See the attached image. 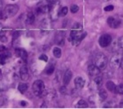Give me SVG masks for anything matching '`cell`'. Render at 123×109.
I'll return each instance as SVG.
<instances>
[{
  "mask_svg": "<svg viewBox=\"0 0 123 109\" xmlns=\"http://www.w3.org/2000/svg\"><path fill=\"white\" fill-rule=\"evenodd\" d=\"M93 64L96 65L100 70H104L105 68H106V66L108 64V59L104 53H98L94 57Z\"/></svg>",
  "mask_w": 123,
  "mask_h": 109,
  "instance_id": "cell-1",
  "label": "cell"
},
{
  "mask_svg": "<svg viewBox=\"0 0 123 109\" xmlns=\"http://www.w3.org/2000/svg\"><path fill=\"white\" fill-rule=\"evenodd\" d=\"M32 90H33V92L36 96H41L45 90V85L43 81H42V80L35 81L33 85H32Z\"/></svg>",
  "mask_w": 123,
  "mask_h": 109,
  "instance_id": "cell-2",
  "label": "cell"
},
{
  "mask_svg": "<svg viewBox=\"0 0 123 109\" xmlns=\"http://www.w3.org/2000/svg\"><path fill=\"white\" fill-rule=\"evenodd\" d=\"M19 12V6L17 5H9L5 8L3 12L4 18H10L13 17Z\"/></svg>",
  "mask_w": 123,
  "mask_h": 109,
  "instance_id": "cell-3",
  "label": "cell"
},
{
  "mask_svg": "<svg viewBox=\"0 0 123 109\" xmlns=\"http://www.w3.org/2000/svg\"><path fill=\"white\" fill-rule=\"evenodd\" d=\"M112 36H110L109 34H104L99 37V40H98V44L101 47L105 48L108 47L111 44H112Z\"/></svg>",
  "mask_w": 123,
  "mask_h": 109,
  "instance_id": "cell-4",
  "label": "cell"
},
{
  "mask_svg": "<svg viewBox=\"0 0 123 109\" xmlns=\"http://www.w3.org/2000/svg\"><path fill=\"white\" fill-rule=\"evenodd\" d=\"M107 23L110 28H118L121 26V20L117 17L111 16L107 19Z\"/></svg>",
  "mask_w": 123,
  "mask_h": 109,
  "instance_id": "cell-5",
  "label": "cell"
},
{
  "mask_svg": "<svg viewBox=\"0 0 123 109\" xmlns=\"http://www.w3.org/2000/svg\"><path fill=\"white\" fill-rule=\"evenodd\" d=\"M121 59H122V57H121L120 54H114L112 57L111 60H110V66H111V67L112 68H118V67H120Z\"/></svg>",
  "mask_w": 123,
  "mask_h": 109,
  "instance_id": "cell-6",
  "label": "cell"
},
{
  "mask_svg": "<svg viewBox=\"0 0 123 109\" xmlns=\"http://www.w3.org/2000/svg\"><path fill=\"white\" fill-rule=\"evenodd\" d=\"M86 36H87L86 32H81L80 35H78L77 36H75V37L72 38V39L70 40V42L72 43V45H73L74 46H78V45L81 44V41H82V40L86 37Z\"/></svg>",
  "mask_w": 123,
  "mask_h": 109,
  "instance_id": "cell-7",
  "label": "cell"
},
{
  "mask_svg": "<svg viewBox=\"0 0 123 109\" xmlns=\"http://www.w3.org/2000/svg\"><path fill=\"white\" fill-rule=\"evenodd\" d=\"M100 71L101 70L94 64H91L88 67V73L91 77H96L97 76L100 75Z\"/></svg>",
  "mask_w": 123,
  "mask_h": 109,
  "instance_id": "cell-8",
  "label": "cell"
},
{
  "mask_svg": "<svg viewBox=\"0 0 123 109\" xmlns=\"http://www.w3.org/2000/svg\"><path fill=\"white\" fill-rule=\"evenodd\" d=\"M20 76L21 80L23 81H28L29 79V74H28V67L24 66V67H21L20 69Z\"/></svg>",
  "mask_w": 123,
  "mask_h": 109,
  "instance_id": "cell-9",
  "label": "cell"
},
{
  "mask_svg": "<svg viewBox=\"0 0 123 109\" xmlns=\"http://www.w3.org/2000/svg\"><path fill=\"white\" fill-rule=\"evenodd\" d=\"M72 77H73V73H72V71L69 69L67 70L66 73L64 74V76H63V83H64V85L67 86V84L70 83Z\"/></svg>",
  "mask_w": 123,
  "mask_h": 109,
  "instance_id": "cell-10",
  "label": "cell"
},
{
  "mask_svg": "<svg viewBox=\"0 0 123 109\" xmlns=\"http://www.w3.org/2000/svg\"><path fill=\"white\" fill-rule=\"evenodd\" d=\"M84 84H85V81L84 79L81 76H77L75 79H74V86L77 90H81L84 87Z\"/></svg>",
  "mask_w": 123,
  "mask_h": 109,
  "instance_id": "cell-11",
  "label": "cell"
},
{
  "mask_svg": "<svg viewBox=\"0 0 123 109\" xmlns=\"http://www.w3.org/2000/svg\"><path fill=\"white\" fill-rule=\"evenodd\" d=\"M15 53H16V55L19 58L24 60V61H27V59H28V53L24 49H16L15 50Z\"/></svg>",
  "mask_w": 123,
  "mask_h": 109,
  "instance_id": "cell-12",
  "label": "cell"
},
{
  "mask_svg": "<svg viewBox=\"0 0 123 109\" xmlns=\"http://www.w3.org/2000/svg\"><path fill=\"white\" fill-rule=\"evenodd\" d=\"M55 42L58 45H64L65 44V35L62 32H58L55 36Z\"/></svg>",
  "mask_w": 123,
  "mask_h": 109,
  "instance_id": "cell-13",
  "label": "cell"
},
{
  "mask_svg": "<svg viewBox=\"0 0 123 109\" xmlns=\"http://www.w3.org/2000/svg\"><path fill=\"white\" fill-rule=\"evenodd\" d=\"M8 57H9V53L6 52V51H1L0 52V65L5 64L6 62V60H7V59H8Z\"/></svg>",
  "mask_w": 123,
  "mask_h": 109,
  "instance_id": "cell-14",
  "label": "cell"
},
{
  "mask_svg": "<svg viewBox=\"0 0 123 109\" xmlns=\"http://www.w3.org/2000/svg\"><path fill=\"white\" fill-rule=\"evenodd\" d=\"M98 97H99V99L100 101H105L107 98V92L105 90L101 89L99 90L98 91Z\"/></svg>",
  "mask_w": 123,
  "mask_h": 109,
  "instance_id": "cell-15",
  "label": "cell"
},
{
  "mask_svg": "<svg viewBox=\"0 0 123 109\" xmlns=\"http://www.w3.org/2000/svg\"><path fill=\"white\" fill-rule=\"evenodd\" d=\"M34 21H35V15H34L33 13H29L27 15V19H26V23L30 25V24H33Z\"/></svg>",
  "mask_w": 123,
  "mask_h": 109,
  "instance_id": "cell-16",
  "label": "cell"
},
{
  "mask_svg": "<svg viewBox=\"0 0 123 109\" xmlns=\"http://www.w3.org/2000/svg\"><path fill=\"white\" fill-rule=\"evenodd\" d=\"M115 87H116V85L114 84V83H113V82L108 81L106 83V89L108 90L109 91H111V92H114Z\"/></svg>",
  "mask_w": 123,
  "mask_h": 109,
  "instance_id": "cell-17",
  "label": "cell"
},
{
  "mask_svg": "<svg viewBox=\"0 0 123 109\" xmlns=\"http://www.w3.org/2000/svg\"><path fill=\"white\" fill-rule=\"evenodd\" d=\"M28 86L27 83H21L19 84V86H18V90H19V91L20 93H25L27 91V90H28Z\"/></svg>",
  "mask_w": 123,
  "mask_h": 109,
  "instance_id": "cell-18",
  "label": "cell"
},
{
  "mask_svg": "<svg viewBox=\"0 0 123 109\" xmlns=\"http://www.w3.org/2000/svg\"><path fill=\"white\" fill-rule=\"evenodd\" d=\"M88 106H89L88 103H87L85 100H83V99L79 100L78 103H77V105H76V107H78V108H87Z\"/></svg>",
  "mask_w": 123,
  "mask_h": 109,
  "instance_id": "cell-19",
  "label": "cell"
},
{
  "mask_svg": "<svg viewBox=\"0 0 123 109\" xmlns=\"http://www.w3.org/2000/svg\"><path fill=\"white\" fill-rule=\"evenodd\" d=\"M94 82H95V84L98 87L101 86V85H102V83H103V77H102V76L98 75V76H97L96 77H94Z\"/></svg>",
  "mask_w": 123,
  "mask_h": 109,
  "instance_id": "cell-20",
  "label": "cell"
},
{
  "mask_svg": "<svg viewBox=\"0 0 123 109\" xmlns=\"http://www.w3.org/2000/svg\"><path fill=\"white\" fill-rule=\"evenodd\" d=\"M67 13H68V8H67V6H64V7H62L59 11V14L58 15L59 17H65L67 14Z\"/></svg>",
  "mask_w": 123,
  "mask_h": 109,
  "instance_id": "cell-21",
  "label": "cell"
},
{
  "mask_svg": "<svg viewBox=\"0 0 123 109\" xmlns=\"http://www.w3.org/2000/svg\"><path fill=\"white\" fill-rule=\"evenodd\" d=\"M53 55L55 58L57 59H59L61 57V50H60V48L59 47H55L53 49Z\"/></svg>",
  "mask_w": 123,
  "mask_h": 109,
  "instance_id": "cell-22",
  "label": "cell"
},
{
  "mask_svg": "<svg viewBox=\"0 0 123 109\" xmlns=\"http://www.w3.org/2000/svg\"><path fill=\"white\" fill-rule=\"evenodd\" d=\"M114 93L120 94V95H123V84H119L115 87Z\"/></svg>",
  "mask_w": 123,
  "mask_h": 109,
  "instance_id": "cell-23",
  "label": "cell"
},
{
  "mask_svg": "<svg viewBox=\"0 0 123 109\" xmlns=\"http://www.w3.org/2000/svg\"><path fill=\"white\" fill-rule=\"evenodd\" d=\"M54 70H55V66L53 64H50V66H48L46 70H45V73L47 74V75H51L52 73L54 72Z\"/></svg>",
  "mask_w": 123,
  "mask_h": 109,
  "instance_id": "cell-24",
  "label": "cell"
},
{
  "mask_svg": "<svg viewBox=\"0 0 123 109\" xmlns=\"http://www.w3.org/2000/svg\"><path fill=\"white\" fill-rule=\"evenodd\" d=\"M7 41H8V38H7L6 35L4 33V32H1V33H0V42L6 43Z\"/></svg>",
  "mask_w": 123,
  "mask_h": 109,
  "instance_id": "cell-25",
  "label": "cell"
},
{
  "mask_svg": "<svg viewBox=\"0 0 123 109\" xmlns=\"http://www.w3.org/2000/svg\"><path fill=\"white\" fill-rule=\"evenodd\" d=\"M70 11H71V13H76L79 11V6H76V5L71 6V7H70Z\"/></svg>",
  "mask_w": 123,
  "mask_h": 109,
  "instance_id": "cell-26",
  "label": "cell"
},
{
  "mask_svg": "<svg viewBox=\"0 0 123 109\" xmlns=\"http://www.w3.org/2000/svg\"><path fill=\"white\" fill-rule=\"evenodd\" d=\"M59 91H60V93H61V94H67V87H66V85L60 87V89H59Z\"/></svg>",
  "mask_w": 123,
  "mask_h": 109,
  "instance_id": "cell-27",
  "label": "cell"
},
{
  "mask_svg": "<svg viewBox=\"0 0 123 109\" xmlns=\"http://www.w3.org/2000/svg\"><path fill=\"white\" fill-rule=\"evenodd\" d=\"M113 9H114V7H113V6H111V5H110V6H105V9H104V10H105V12H111V11H112Z\"/></svg>",
  "mask_w": 123,
  "mask_h": 109,
  "instance_id": "cell-28",
  "label": "cell"
},
{
  "mask_svg": "<svg viewBox=\"0 0 123 109\" xmlns=\"http://www.w3.org/2000/svg\"><path fill=\"white\" fill-rule=\"evenodd\" d=\"M39 59L40 60H43V61H48V57L45 55V54H42L41 56L39 57Z\"/></svg>",
  "mask_w": 123,
  "mask_h": 109,
  "instance_id": "cell-29",
  "label": "cell"
},
{
  "mask_svg": "<svg viewBox=\"0 0 123 109\" xmlns=\"http://www.w3.org/2000/svg\"><path fill=\"white\" fill-rule=\"evenodd\" d=\"M19 36H20V32H19V31H15V32H13V34H12V37H13V39H16Z\"/></svg>",
  "mask_w": 123,
  "mask_h": 109,
  "instance_id": "cell-30",
  "label": "cell"
},
{
  "mask_svg": "<svg viewBox=\"0 0 123 109\" xmlns=\"http://www.w3.org/2000/svg\"><path fill=\"white\" fill-rule=\"evenodd\" d=\"M6 51V48L5 47L4 45H1V46H0V52H1V51Z\"/></svg>",
  "mask_w": 123,
  "mask_h": 109,
  "instance_id": "cell-31",
  "label": "cell"
},
{
  "mask_svg": "<svg viewBox=\"0 0 123 109\" xmlns=\"http://www.w3.org/2000/svg\"><path fill=\"white\" fill-rule=\"evenodd\" d=\"M119 107H120V108H123V98L120 100V105H119Z\"/></svg>",
  "mask_w": 123,
  "mask_h": 109,
  "instance_id": "cell-32",
  "label": "cell"
},
{
  "mask_svg": "<svg viewBox=\"0 0 123 109\" xmlns=\"http://www.w3.org/2000/svg\"><path fill=\"white\" fill-rule=\"evenodd\" d=\"M120 67L121 69H123V58L121 59V60H120Z\"/></svg>",
  "mask_w": 123,
  "mask_h": 109,
  "instance_id": "cell-33",
  "label": "cell"
},
{
  "mask_svg": "<svg viewBox=\"0 0 123 109\" xmlns=\"http://www.w3.org/2000/svg\"><path fill=\"white\" fill-rule=\"evenodd\" d=\"M4 18V15H3V12H0V19H2Z\"/></svg>",
  "mask_w": 123,
  "mask_h": 109,
  "instance_id": "cell-34",
  "label": "cell"
},
{
  "mask_svg": "<svg viewBox=\"0 0 123 109\" xmlns=\"http://www.w3.org/2000/svg\"><path fill=\"white\" fill-rule=\"evenodd\" d=\"M20 105H22V106H25V105H26V102L22 101V102H20Z\"/></svg>",
  "mask_w": 123,
  "mask_h": 109,
  "instance_id": "cell-35",
  "label": "cell"
},
{
  "mask_svg": "<svg viewBox=\"0 0 123 109\" xmlns=\"http://www.w3.org/2000/svg\"><path fill=\"white\" fill-rule=\"evenodd\" d=\"M2 5H3V2H2V0H0V7L2 6Z\"/></svg>",
  "mask_w": 123,
  "mask_h": 109,
  "instance_id": "cell-36",
  "label": "cell"
},
{
  "mask_svg": "<svg viewBox=\"0 0 123 109\" xmlns=\"http://www.w3.org/2000/svg\"><path fill=\"white\" fill-rule=\"evenodd\" d=\"M120 55H121V57L123 58V49H122V51H121V54H120Z\"/></svg>",
  "mask_w": 123,
  "mask_h": 109,
  "instance_id": "cell-37",
  "label": "cell"
}]
</instances>
